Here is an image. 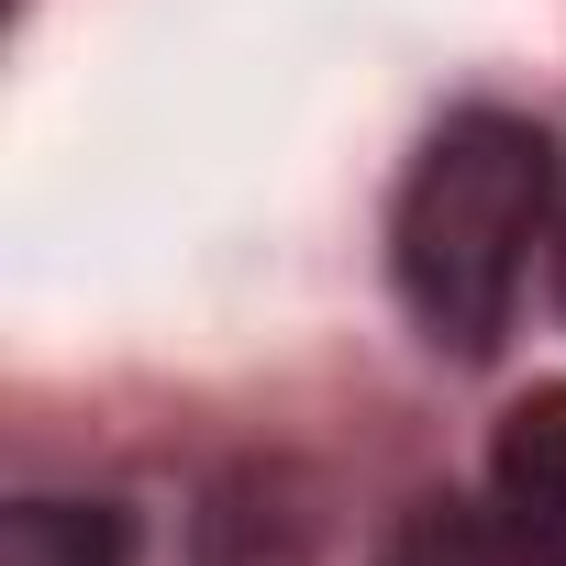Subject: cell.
I'll use <instances>...</instances> for the list:
<instances>
[{
	"label": "cell",
	"mask_w": 566,
	"mask_h": 566,
	"mask_svg": "<svg viewBox=\"0 0 566 566\" xmlns=\"http://www.w3.org/2000/svg\"><path fill=\"white\" fill-rule=\"evenodd\" d=\"M544 200H555V145L533 123H511V112H467V123H444L422 145V167L400 189V222H389V266H400L411 323L444 356L478 367L511 334Z\"/></svg>",
	"instance_id": "obj_1"
},
{
	"label": "cell",
	"mask_w": 566,
	"mask_h": 566,
	"mask_svg": "<svg viewBox=\"0 0 566 566\" xmlns=\"http://www.w3.org/2000/svg\"><path fill=\"white\" fill-rule=\"evenodd\" d=\"M489 522L522 566H566V389L511 400L489 444Z\"/></svg>",
	"instance_id": "obj_2"
},
{
	"label": "cell",
	"mask_w": 566,
	"mask_h": 566,
	"mask_svg": "<svg viewBox=\"0 0 566 566\" xmlns=\"http://www.w3.org/2000/svg\"><path fill=\"white\" fill-rule=\"evenodd\" d=\"M0 566H134L123 500H12L0 511Z\"/></svg>",
	"instance_id": "obj_3"
},
{
	"label": "cell",
	"mask_w": 566,
	"mask_h": 566,
	"mask_svg": "<svg viewBox=\"0 0 566 566\" xmlns=\"http://www.w3.org/2000/svg\"><path fill=\"white\" fill-rule=\"evenodd\" d=\"M389 566H455V555H433V544H411V555H389Z\"/></svg>",
	"instance_id": "obj_4"
}]
</instances>
